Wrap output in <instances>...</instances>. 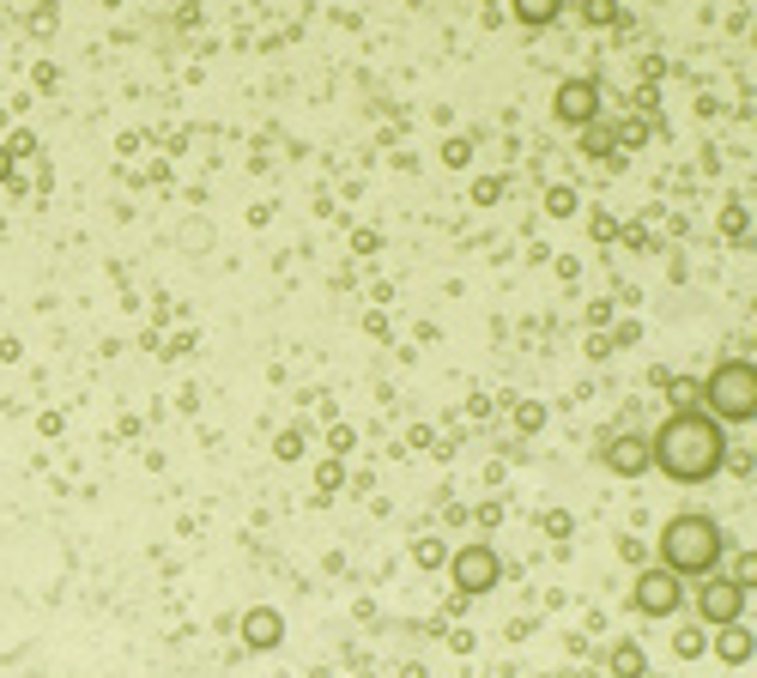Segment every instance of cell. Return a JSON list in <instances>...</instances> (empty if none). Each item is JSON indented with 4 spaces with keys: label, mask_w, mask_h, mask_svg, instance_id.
<instances>
[{
    "label": "cell",
    "mask_w": 757,
    "mask_h": 678,
    "mask_svg": "<svg viewBox=\"0 0 757 678\" xmlns=\"http://www.w3.org/2000/svg\"><path fill=\"white\" fill-rule=\"evenodd\" d=\"M721 558H727V534H721V522L703 515V508H679V515L661 527V570H673L679 582L715 575Z\"/></svg>",
    "instance_id": "2"
},
{
    "label": "cell",
    "mask_w": 757,
    "mask_h": 678,
    "mask_svg": "<svg viewBox=\"0 0 757 678\" xmlns=\"http://www.w3.org/2000/svg\"><path fill=\"white\" fill-rule=\"evenodd\" d=\"M697 388H703V406H709V418H715L721 431H727V424H752L757 418V370H752V358H721Z\"/></svg>",
    "instance_id": "3"
},
{
    "label": "cell",
    "mask_w": 757,
    "mask_h": 678,
    "mask_svg": "<svg viewBox=\"0 0 757 678\" xmlns=\"http://www.w3.org/2000/svg\"><path fill=\"white\" fill-rule=\"evenodd\" d=\"M449 575H455L461 600H479V594H491V587L503 582V558L479 539V546H461L455 558H449Z\"/></svg>",
    "instance_id": "5"
},
{
    "label": "cell",
    "mask_w": 757,
    "mask_h": 678,
    "mask_svg": "<svg viewBox=\"0 0 757 678\" xmlns=\"http://www.w3.org/2000/svg\"><path fill=\"white\" fill-rule=\"evenodd\" d=\"M685 606V582L673 570H637V582H630V612L637 618H673Z\"/></svg>",
    "instance_id": "4"
},
{
    "label": "cell",
    "mask_w": 757,
    "mask_h": 678,
    "mask_svg": "<svg viewBox=\"0 0 757 678\" xmlns=\"http://www.w3.org/2000/svg\"><path fill=\"white\" fill-rule=\"evenodd\" d=\"M515 19L534 25V31H546V25H558V19H563V0H515Z\"/></svg>",
    "instance_id": "11"
},
{
    "label": "cell",
    "mask_w": 757,
    "mask_h": 678,
    "mask_svg": "<svg viewBox=\"0 0 757 678\" xmlns=\"http://www.w3.org/2000/svg\"><path fill=\"white\" fill-rule=\"evenodd\" d=\"M0 176H7V157H0Z\"/></svg>",
    "instance_id": "18"
},
{
    "label": "cell",
    "mask_w": 757,
    "mask_h": 678,
    "mask_svg": "<svg viewBox=\"0 0 757 678\" xmlns=\"http://www.w3.org/2000/svg\"><path fill=\"white\" fill-rule=\"evenodd\" d=\"M649 467H661L673 484H703L727 467V436L709 412L697 406H673L661 418V431L649 436Z\"/></svg>",
    "instance_id": "1"
},
{
    "label": "cell",
    "mask_w": 757,
    "mask_h": 678,
    "mask_svg": "<svg viewBox=\"0 0 757 678\" xmlns=\"http://www.w3.org/2000/svg\"><path fill=\"white\" fill-rule=\"evenodd\" d=\"M551 116L563 121V128H587V121L601 116V85H594V79H563L558 85V97H551Z\"/></svg>",
    "instance_id": "7"
},
{
    "label": "cell",
    "mask_w": 757,
    "mask_h": 678,
    "mask_svg": "<svg viewBox=\"0 0 757 678\" xmlns=\"http://www.w3.org/2000/svg\"><path fill=\"white\" fill-rule=\"evenodd\" d=\"M412 558L424 563V570H436V563H443V539H418V546H412Z\"/></svg>",
    "instance_id": "15"
},
{
    "label": "cell",
    "mask_w": 757,
    "mask_h": 678,
    "mask_svg": "<svg viewBox=\"0 0 757 678\" xmlns=\"http://www.w3.org/2000/svg\"><path fill=\"white\" fill-rule=\"evenodd\" d=\"M243 642L255 654L279 648V642H286V618H279L273 606H248V612H243Z\"/></svg>",
    "instance_id": "8"
},
{
    "label": "cell",
    "mask_w": 757,
    "mask_h": 678,
    "mask_svg": "<svg viewBox=\"0 0 757 678\" xmlns=\"http://www.w3.org/2000/svg\"><path fill=\"white\" fill-rule=\"evenodd\" d=\"M606 467L637 479V472L649 467V436H613V443H606Z\"/></svg>",
    "instance_id": "9"
},
{
    "label": "cell",
    "mask_w": 757,
    "mask_h": 678,
    "mask_svg": "<svg viewBox=\"0 0 757 678\" xmlns=\"http://www.w3.org/2000/svg\"><path fill=\"white\" fill-rule=\"evenodd\" d=\"M582 13L594 19V25H613V19H618V0H582Z\"/></svg>",
    "instance_id": "14"
},
{
    "label": "cell",
    "mask_w": 757,
    "mask_h": 678,
    "mask_svg": "<svg viewBox=\"0 0 757 678\" xmlns=\"http://www.w3.org/2000/svg\"><path fill=\"white\" fill-rule=\"evenodd\" d=\"M703 648H709V642H703V630H679V636H673V654H679V661H697Z\"/></svg>",
    "instance_id": "13"
},
{
    "label": "cell",
    "mask_w": 757,
    "mask_h": 678,
    "mask_svg": "<svg viewBox=\"0 0 757 678\" xmlns=\"http://www.w3.org/2000/svg\"><path fill=\"white\" fill-rule=\"evenodd\" d=\"M551 212H558V219H563V212H575V188H551Z\"/></svg>",
    "instance_id": "16"
},
{
    "label": "cell",
    "mask_w": 757,
    "mask_h": 678,
    "mask_svg": "<svg viewBox=\"0 0 757 678\" xmlns=\"http://www.w3.org/2000/svg\"><path fill=\"white\" fill-rule=\"evenodd\" d=\"M715 654L727 666H745V661H752V630H745V624H721L715 630Z\"/></svg>",
    "instance_id": "10"
},
{
    "label": "cell",
    "mask_w": 757,
    "mask_h": 678,
    "mask_svg": "<svg viewBox=\"0 0 757 678\" xmlns=\"http://www.w3.org/2000/svg\"><path fill=\"white\" fill-rule=\"evenodd\" d=\"M745 600H752V587H739L733 575H703V587H697V618H703L709 630L745 624Z\"/></svg>",
    "instance_id": "6"
},
{
    "label": "cell",
    "mask_w": 757,
    "mask_h": 678,
    "mask_svg": "<svg viewBox=\"0 0 757 678\" xmlns=\"http://www.w3.org/2000/svg\"><path fill=\"white\" fill-rule=\"evenodd\" d=\"M291 455H303V431H286V436H279V460H291Z\"/></svg>",
    "instance_id": "17"
},
{
    "label": "cell",
    "mask_w": 757,
    "mask_h": 678,
    "mask_svg": "<svg viewBox=\"0 0 757 678\" xmlns=\"http://www.w3.org/2000/svg\"><path fill=\"white\" fill-rule=\"evenodd\" d=\"M613 678H649V654H642V642H618L613 648Z\"/></svg>",
    "instance_id": "12"
}]
</instances>
